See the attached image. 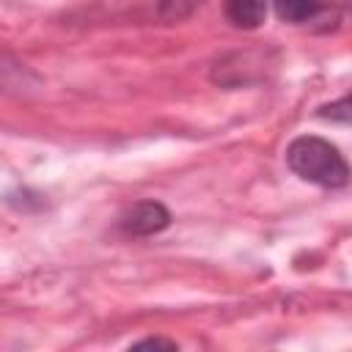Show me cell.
Masks as SVG:
<instances>
[{"mask_svg": "<svg viewBox=\"0 0 352 352\" xmlns=\"http://www.w3.org/2000/svg\"><path fill=\"white\" fill-rule=\"evenodd\" d=\"M286 165L294 176L302 182L319 184V187H344L352 179V168L344 160V154L324 138L316 135H300L286 148Z\"/></svg>", "mask_w": 352, "mask_h": 352, "instance_id": "cell-1", "label": "cell"}, {"mask_svg": "<svg viewBox=\"0 0 352 352\" xmlns=\"http://www.w3.org/2000/svg\"><path fill=\"white\" fill-rule=\"evenodd\" d=\"M121 228L132 236H151L170 226V212L160 201H140L121 214Z\"/></svg>", "mask_w": 352, "mask_h": 352, "instance_id": "cell-2", "label": "cell"}, {"mask_svg": "<svg viewBox=\"0 0 352 352\" xmlns=\"http://www.w3.org/2000/svg\"><path fill=\"white\" fill-rule=\"evenodd\" d=\"M267 3L270 0H226V16L234 28L256 30L267 19Z\"/></svg>", "mask_w": 352, "mask_h": 352, "instance_id": "cell-3", "label": "cell"}, {"mask_svg": "<svg viewBox=\"0 0 352 352\" xmlns=\"http://www.w3.org/2000/svg\"><path fill=\"white\" fill-rule=\"evenodd\" d=\"M272 6H275L278 19L300 25V22H308L319 14L322 0H272Z\"/></svg>", "mask_w": 352, "mask_h": 352, "instance_id": "cell-4", "label": "cell"}, {"mask_svg": "<svg viewBox=\"0 0 352 352\" xmlns=\"http://www.w3.org/2000/svg\"><path fill=\"white\" fill-rule=\"evenodd\" d=\"M319 118L324 121H336V124H352V94L336 99V102H327L316 110Z\"/></svg>", "mask_w": 352, "mask_h": 352, "instance_id": "cell-5", "label": "cell"}, {"mask_svg": "<svg viewBox=\"0 0 352 352\" xmlns=\"http://www.w3.org/2000/svg\"><path fill=\"white\" fill-rule=\"evenodd\" d=\"M143 346H165V349H176V341H168V338H143L135 344V349H143Z\"/></svg>", "mask_w": 352, "mask_h": 352, "instance_id": "cell-6", "label": "cell"}, {"mask_svg": "<svg viewBox=\"0 0 352 352\" xmlns=\"http://www.w3.org/2000/svg\"><path fill=\"white\" fill-rule=\"evenodd\" d=\"M346 6H349V8H352V0H346Z\"/></svg>", "mask_w": 352, "mask_h": 352, "instance_id": "cell-7", "label": "cell"}]
</instances>
